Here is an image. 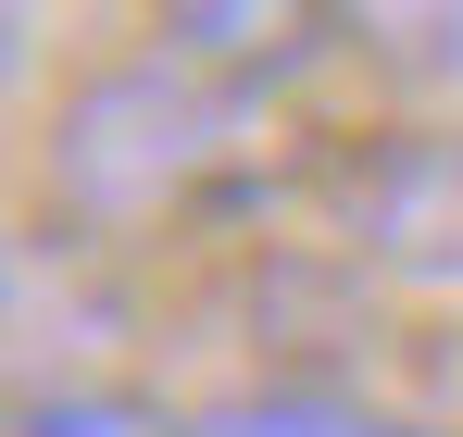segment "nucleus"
<instances>
[{"mask_svg": "<svg viewBox=\"0 0 463 437\" xmlns=\"http://www.w3.org/2000/svg\"><path fill=\"white\" fill-rule=\"evenodd\" d=\"M250 138H263V88L250 75L151 51V63H113V75H88L63 100V126H51V200L88 237H151V225L226 200Z\"/></svg>", "mask_w": 463, "mask_h": 437, "instance_id": "nucleus-1", "label": "nucleus"}, {"mask_svg": "<svg viewBox=\"0 0 463 437\" xmlns=\"http://www.w3.org/2000/svg\"><path fill=\"white\" fill-rule=\"evenodd\" d=\"M188 437H401V425L338 400V387H238L213 413H188Z\"/></svg>", "mask_w": 463, "mask_h": 437, "instance_id": "nucleus-6", "label": "nucleus"}, {"mask_svg": "<svg viewBox=\"0 0 463 437\" xmlns=\"http://www.w3.org/2000/svg\"><path fill=\"white\" fill-rule=\"evenodd\" d=\"M338 237L401 275V288L463 300V126H426V138H388L338 175Z\"/></svg>", "mask_w": 463, "mask_h": 437, "instance_id": "nucleus-2", "label": "nucleus"}, {"mask_svg": "<svg viewBox=\"0 0 463 437\" xmlns=\"http://www.w3.org/2000/svg\"><path fill=\"white\" fill-rule=\"evenodd\" d=\"M0 437H188L163 400L138 387H100V375H63V387H25V400H0Z\"/></svg>", "mask_w": 463, "mask_h": 437, "instance_id": "nucleus-5", "label": "nucleus"}, {"mask_svg": "<svg viewBox=\"0 0 463 437\" xmlns=\"http://www.w3.org/2000/svg\"><path fill=\"white\" fill-rule=\"evenodd\" d=\"M326 38H338V0H163V51H188L213 75H250V88L301 75Z\"/></svg>", "mask_w": 463, "mask_h": 437, "instance_id": "nucleus-3", "label": "nucleus"}, {"mask_svg": "<svg viewBox=\"0 0 463 437\" xmlns=\"http://www.w3.org/2000/svg\"><path fill=\"white\" fill-rule=\"evenodd\" d=\"M338 38L401 88H463V0H338Z\"/></svg>", "mask_w": 463, "mask_h": 437, "instance_id": "nucleus-4", "label": "nucleus"}, {"mask_svg": "<svg viewBox=\"0 0 463 437\" xmlns=\"http://www.w3.org/2000/svg\"><path fill=\"white\" fill-rule=\"evenodd\" d=\"M25 25H38V0H0V88L25 75Z\"/></svg>", "mask_w": 463, "mask_h": 437, "instance_id": "nucleus-7", "label": "nucleus"}]
</instances>
